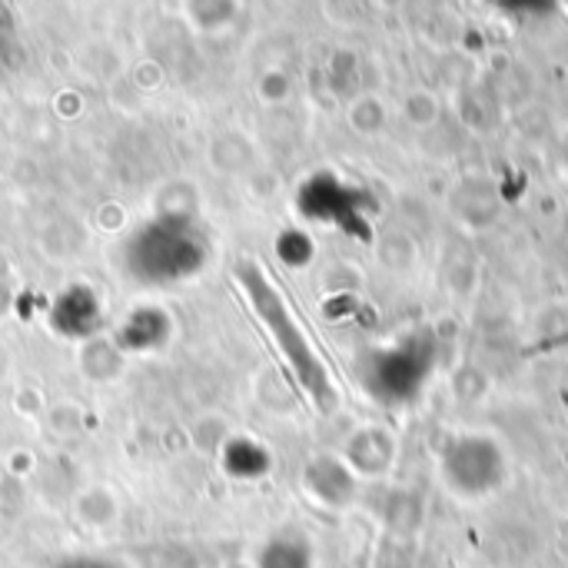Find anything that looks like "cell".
<instances>
[{"label":"cell","instance_id":"1","mask_svg":"<svg viewBox=\"0 0 568 568\" xmlns=\"http://www.w3.org/2000/svg\"><path fill=\"white\" fill-rule=\"evenodd\" d=\"M236 280L243 283V290H246V296L253 300L260 320H263L266 329L273 333V339H276L280 353L286 356L290 369L296 373L300 386L316 399V406H323V409L333 406V383H329V376H326V366H323V359L313 353L310 339L303 336V329H300L296 320L290 316L286 303H283V296L273 290V283H270L256 266L236 270Z\"/></svg>","mask_w":568,"mask_h":568}]
</instances>
